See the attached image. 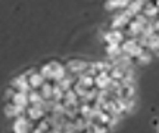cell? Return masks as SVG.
<instances>
[{
    "label": "cell",
    "mask_w": 159,
    "mask_h": 133,
    "mask_svg": "<svg viewBox=\"0 0 159 133\" xmlns=\"http://www.w3.org/2000/svg\"><path fill=\"white\" fill-rule=\"evenodd\" d=\"M11 86L13 87L15 90H19V92H25V93H28L30 90H33V87H31V84H30L28 77L24 74V73H22L21 75L15 77V78L11 81Z\"/></svg>",
    "instance_id": "obj_1"
},
{
    "label": "cell",
    "mask_w": 159,
    "mask_h": 133,
    "mask_svg": "<svg viewBox=\"0 0 159 133\" xmlns=\"http://www.w3.org/2000/svg\"><path fill=\"white\" fill-rule=\"evenodd\" d=\"M89 62L87 61H83V59H69L68 64H66V68H68L69 74H74V75H81L85 71Z\"/></svg>",
    "instance_id": "obj_2"
},
{
    "label": "cell",
    "mask_w": 159,
    "mask_h": 133,
    "mask_svg": "<svg viewBox=\"0 0 159 133\" xmlns=\"http://www.w3.org/2000/svg\"><path fill=\"white\" fill-rule=\"evenodd\" d=\"M103 40L106 41L108 45H121L125 40V34L121 30H111L108 33H105Z\"/></svg>",
    "instance_id": "obj_3"
},
{
    "label": "cell",
    "mask_w": 159,
    "mask_h": 133,
    "mask_svg": "<svg viewBox=\"0 0 159 133\" xmlns=\"http://www.w3.org/2000/svg\"><path fill=\"white\" fill-rule=\"evenodd\" d=\"M112 81V77L109 73L102 71V73H97V75L94 77V83H96L97 89H108V86Z\"/></svg>",
    "instance_id": "obj_4"
},
{
    "label": "cell",
    "mask_w": 159,
    "mask_h": 133,
    "mask_svg": "<svg viewBox=\"0 0 159 133\" xmlns=\"http://www.w3.org/2000/svg\"><path fill=\"white\" fill-rule=\"evenodd\" d=\"M9 102H12V104H16V105H22V107H25V108H28V107H30L28 93L19 92V90H15Z\"/></svg>",
    "instance_id": "obj_5"
},
{
    "label": "cell",
    "mask_w": 159,
    "mask_h": 133,
    "mask_svg": "<svg viewBox=\"0 0 159 133\" xmlns=\"http://www.w3.org/2000/svg\"><path fill=\"white\" fill-rule=\"evenodd\" d=\"M46 116H47V114H46L41 108H37V107H33V105H30L28 108H27V117L34 123L41 121L43 118H46Z\"/></svg>",
    "instance_id": "obj_6"
},
{
    "label": "cell",
    "mask_w": 159,
    "mask_h": 133,
    "mask_svg": "<svg viewBox=\"0 0 159 133\" xmlns=\"http://www.w3.org/2000/svg\"><path fill=\"white\" fill-rule=\"evenodd\" d=\"M136 95V87L134 84H122L119 87V98L122 99H133Z\"/></svg>",
    "instance_id": "obj_7"
},
{
    "label": "cell",
    "mask_w": 159,
    "mask_h": 133,
    "mask_svg": "<svg viewBox=\"0 0 159 133\" xmlns=\"http://www.w3.org/2000/svg\"><path fill=\"white\" fill-rule=\"evenodd\" d=\"M28 80H30V84H31V87H33V89H40V87H41L46 81H47L43 75L40 74V71L33 73V74L28 77Z\"/></svg>",
    "instance_id": "obj_8"
},
{
    "label": "cell",
    "mask_w": 159,
    "mask_h": 133,
    "mask_svg": "<svg viewBox=\"0 0 159 133\" xmlns=\"http://www.w3.org/2000/svg\"><path fill=\"white\" fill-rule=\"evenodd\" d=\"M78 81L83 84V86L87 87V89H93V87H96L94 77H91V75H85V74L78 75Z\"/></svg>",
    "instance_id": "obj_9"
},
{
    "label": "cell",
    "mask_w": 159,
    "mask_h": 133,
    "mask_svg": "<svg viewBox=\"0 0 159 133\" xmlns=\"http://www.w3.org/2000/svg\"><path fill=\"white\" fill-rule=\"evenodd\" d=\"M72 90H74L77 95H78V98L80 99H83V98H85V95H87V92H89V89L85 86H83L81 83H80L78 80L74 83V86H72Z\"/></svg>",
    "instance_id": "obj_10"
},
{
    "label": "cell",
    "mask_w": 159,
    "mask_h": 133,
    "mask_svg": "<svg viewBox=\"0 0 159 133\" xmlns=\"http://www.w3.org/2000/svg\"><path fill=\"white\" fill-rule=\"evenodd\" d=\"M139 64H142V65H148L150 61H152V52L150 50H144V52L139 56V58L136 59Z\"/></svg>",
    "instance_id": "obj_11"
},
{
    "label": "cell",
    "mask_w": 159,
    "mask_h": 133,
    "mask_svg": "<svg viewBox=\"0 0 159 133\" xmlns=\"http://www.w3.org/2000/svg\"><path fill=\"white\" fill-rule=\"evenodd\" d=\"M153 2H155V5H156V7L159 9V0H153Z\"/></svg>",
    "instance_id": "obj_12"
},
{
    "label": "cell",
    "mask_w": 159,
    "mask_h": 133,
    "mask_svg": "<svg viewBox=\"0 0 159 133\" xmlns=\"http://www.w3.org/2000/svg\"><path fill=\"white\" fill-rule=\"evenodd\" d=\"M158 130H159V124H158Z\"/></svg>",
    "instance_id": "obj_13"
}]
</instances>
